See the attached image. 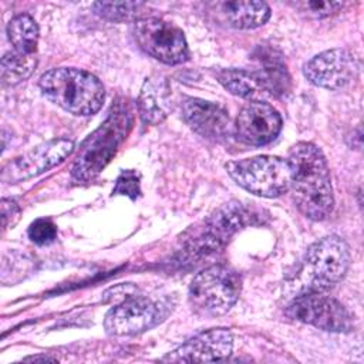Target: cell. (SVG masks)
<instances>
[{
	"label": "cell",
	"instance_id": "ffe728a7",
	"mask_svg": "<svg viewBox=\"0 0 364 364\" xmlns=\"http://www.w3.org/2000/svg\"><path fill=\"white\" fill-rule=\"evenodd\" d=\"M38 63L37 54H26L17 50L6 53L0 63V77L4 85H16L27 80Z\"/></svg>",
	"mask_w": 364,
	"mask_h": 364
},
{
	"label": "cell",
	"instance_id": "9a60e30c",
	"mask_svg": "<svg viewBox=\"0 0 364 364\" xmlns=\"http://www.w3.org/2000/svg\"><path fill=\"white\" fill-rule=\"evenodd\" d=\"M182 118L200 136L222 141L230 134L229 112L219 104L200 98H186L182 104Z\"/></svg>",
	"mask_w": 364,
	"mask_h": 364
},
{
	"label": "cell",
	"instance_id": "5b68a950",
	"mask_svg": "<svg viewBox=\"0 0 364 364\" xmlns=\"http://www.w3.org/2000/svg\"><path fill=\"white\" fill-rule=\"evenodd\" d=\"M225 168L240 188L256 196L277 198L290 188L287 161L279 156L259 155L228 162Z\"/></svg>",
	"mask_w": 364,
	"mask_h": 364
},
{
	"label": "cell",
	"instance_id": "2e32d148",
	"mask_svg": "<svg viewBox=\"0 0 364 364\" xmlns=\"http://www.w3.org/2000/svg\"><path fill=\"white\" fill-rule=\"evenodd\" d=\"M171 88L168 81L161 75L148 77L138 97V114L144 125L162 122L171 111Z\"/></svg>",
	"mask_w": 364,
	"mask_h": 364
},
{
	"label": "cell",
	"instance_id": "8fae6325",
	"mask_svg": "<svg viewBox=\"0 0 364 364\" xmlns=\"http://www.w3.org/2000/svg\"><path fill=\"white\" fill-rule=\"evenodd\" d=\"M360 58L346 48H331L310 58L303 65L304 77L316 87L341 90L360 74Z\"/></svg>",
	"mask_w": 364,
	"mask_h": 364
},
{
	"label": "cell",
	"instance_id": "6da1fadb",
	"mask_svg": "<svg viewBox=\"0 0 364 364\" xmlns=\"http://www.w3.org/2000/svg\"><path fill=\"white\" fill-rule=\"evenodd\" d=\"M290 191L297 209L311 220L327 219L334 208L331 176L323 151L313 142H297L289 151Z\"/></svg>",
	"mask_w": 364,
	"mask_h": 364
},
{
	"label": "cell",
	"instance_id": "603a6c76",
	"mask_svg": "<svg viewBox=\"0 0 364 364\" xmlns=\"http://www.w3.org/2000/svg\"><path fill=\"white\" fill-rule=\"evenodd\" d=\"M139 173L135 171H122L112 189L114 195H125L135 199L139 195Z\"/></svg>",
	"mask_w": 364,
	"mask_h": 364
},
{
	"label": "cell",
	"instance_id": "7a4b0ae2",
	"mask_svg": "<svg viewBox=\"0 0 364 364\" xmlns=\"http://www.w3.org/2000/svg\"><path fill=\"white\" fill-rule=\"evenodd\" d=\"M43 95L64 111L88 117L102 107L105 91L91 73L74 67H58L46 71L38 81Z\"/></svg>",
	"mask_w": 364,
	"mask_h": 364
},
{
	"label": "cell",
	"instance_id": "3957f363",
	"mask_svg": "<svg viewBox=\"0 0 364 364\" xmlns=\"http://www.w3.org/2000/svg\"><path fill=\"white\" fill-rule=\"evenodd\" d=\"M240 291L242 279L237 272L223 264H213L192 279L188 297L196 311L222 316L233 307Z\"/></svg>",
	"mask_w": 364,
	"mask_h": 364
},
{
	"label": "cell",
	"instance_id": "5bb4252c",
	"mask_svg": "<svg viewBox=\"0 0 364 364\" xmlns=\"http://www.w3.org/2000/svg\"><path fill=\"white\" fill-rule=\"evenodd\" d=\"M283 125L279 111L264 101H249L239 112L235 132L240 142L262 146L272 142Z\"/></svg>",
	"mask_w": 364,
	"mask_h": 364
},
{
	"label": "cell",
	"instance_id": "7c38bea8",
	"mask_svg": "<svg viewBox=\"0 0 364 364\" xmlns=\"http://www.w3.org/2000/svg\"><path fill=\"white\" fill-rule=\"evenodd\" d=\"M74 151V142L65 138L44 142L27 154L10 161L1 172V181L16 183L40 175L64 161Z\"/></svg>",
	"mask_w": 364,
	"mask_h": 364
},
{
	"label": "cell",
	"instance_id": "44dd1931",
	"mask_svg": "<svg viewBox=\"0 0 364 364\" xmlns=\"http://www.w3.org/2000/svg\"><path fill=\"white\" fill-rule=\"evenodd\" d=\"M142 7H145L142 1H97L92 4V10L97 16L114 23L134 20L141 13Z\"/></svg>",
	"mask_w": 364,
	"mask_h": 364
},
{
	"label": "cell",
	"instance_id": "d6986e66",
	"mask_svg": "<svg viewBox=\"0 0 364 364\" xmlns=\"http://www.w3.org/2000/svg\"><path fill=\"white\" fill-rule=\"evenodd\" d=\"M7 37L13 50L26 54H37L38 26L30 14H18L7 24Z\"/></svg>",
	"mask_w": 364,
	"mask_h": 364
},
{
	"label": "cell",
	"instance_id": "277c9868",
	"mask_svg": "<svg viewBox=\"0 0 364 364\" xmlns=\"http://www.w3.org/2000/svg\"><path fill=\"white\" fill-rule=\"evenodd\" d=\"M350 247L337 235H328L309 246L303 260L307 284L301 291H326L341 282L350 267Z\"/></svg>",
	"mask_w": 364,
	"mask_h": 364
},
{
	"label": "cell",
	"instance_id": "cb8c5ba5",
	"mask_svg": "<svg viewBox=\"0 0 364 364\" xmlns=\"http://www.w3.org/2000/svg\"><path fill=\"white\" fill-rule=\"evenodd\" d=\"M303 11H307L309 14L314 17H327L333 13H336L338 9L343 7V3L340 1H303L297 4Z\"/></svg>",
	"mask_w": 364,
	"mask_h": 364
},
{
	"label": "cell",
	"instance_id": "d4e9b609",
	"mask_svg": "<svg viewBox=\"0 0 364 364\" xmlns=\"http://www.w3.org/2000/svg\"><path fill=\"white\" fill-rule=\"evenodd\" d=\"M0 208H1V226H3V230L9 229V228H13L18 222V219H20V213H21L20 206L13 199H1Z\"/></svg>",
	"mask_w": 364,
	"mask_h": 364
},
{
	"label": "cell",
	"instance_id": "9c48e42d",
	"mask_svg": "<svg viewBox=\"0 0 364 364\" xmlns=\"http://www.w3.org/2000/svg\"><path fill=\"white\" fill-rule=\"evenodd\" d=\"M286 314L324 331H348L353 320L347 309L324 291H301L286 307Z\"/></svg>",
	"mask_w": 364,
	"mask_h": 364
},
{
	"label": "cell",
	"instance_id": "ac0fdd59",
	"mask_svg": "<svg viewBox=\"0 0 364 364\" xmlns=\"http://www.w3.org/2000/svg\"><path fill=\"white\" fill-rule=\"evenodd\" d=\"M226 21L239 30H252L270 18V7L264 1H228L219 4Z\"/></svg>",
	"mask_w": 364,
	"mask_h": 364
},
{
	"label": "cell",
	"instance_id": "8992f818",
	"mask_svg": "<svg viewBox=\"0 0 364 364\" xmlns=\"http://www.w3.org/2000/svg\"><path fill=\"white\" fill-rule=\"evenodd\" d=\"M129 124V114L127 111L111 112L107 121L81 145L73 165V178L75 181H88L100 173L115 155Z\"/></svg>",
	"mask_w": 364,
	"mask_h": 364
},
{
	"label": "cell",
	"instance_id": "ba28073f",
	"mask_svg": "<svg viewBox=\"0 0 364 364\" xmlns=\"http://www.w3.org/2000/svg\"><path fill=\"white\" fill-rule=\"evenodd\" d=\"M138 47L152 58L168 64H182L189 58L183 31L171 21L158 17H141L132 24Z\"/></svg>",
	"mask_w": 364,
	"mask_h": 364
},
{
	"label": "cell",
	"instance_id": "e0dca14e",
	"mask_svg": "<svg viewBox=\"0 0 364 364\" xmlns=\"http://www.w3.org/2000/svg\"><path fill=\"white\" fill-rule=\"evenodd\" d=\"M216 77L223 88L236 97L249 101H262V98L269 95L264 82L256 71H247L243 68H225L218 71Z\"/></svg>",
	"mask_w": 364,
	"mask_h": 364
},
{
	"label": "cell",
	"instance_id": "484cf974",
	"mask_svg": "<svg viewBox=\"0 0 364 364\" xmlns=\"http://www.w3.org/2000/svg\"><path fill=\"white\" fill-rule=\"evenodd\" d=\"M23 361H57L55 358H53V357H48V355H34V357H27V358H24Z\"/></svg>",
	"mask_w": 364,
	"mask_h": 364
},
{
	"label": "cell",
	"instance_id": "7402d4cb",
	"mask_svg": "<svg viewBox=\"0 0 364 364\" xmlns=\"http://www.w3.org/2000/svg\"><path fill=\"white\" fill-rule=\"evenodd\" d=\"M28 237L36 245H50L57 237V226L50 219H36L28 228Z\"/></svg>",
	"mask_w": 364,
	"mask_h": 364
},
{
	"label": "cell",
	"instance_id": "30bf717a",
	"mask_svg": "<svg viewBox=\"0 0 364 364\" xmlns=\"http://www.w3.org/2000/svg\"><path fill=\"white\" fill-rule=\"evenodd\" d=\"M256 215L240 202H229L219 208L205 222L200 232L188 243V252L203 256L222 247L229 237L252 222Z\"/></svg>",
	"mask_w": 364,
	"mask_h": 364
},
{
	"label": "cell",
	"instance_id": "4fadbf2b",
	"mask_svg": "<svg viewBox=\"0 0 364 364\" xmlns=\"http://www.w3.org/2000/svg\"><path fill=\"white\" fill-rule=\"evenodd\" d=\"M233 348V336L229 328H210L195 334L161 361L165 363H218L226 361Z\"/></svg>",
	"mask_w": 364,
	"mask_h": 364
},
{
	"label": "cell",
	"instance_id": "52a82bcc",
	"mask_svg": "<svg viewBox=\"0 0 364 364\" xmlns=\"http://www.w3.org/2000/svg\"><path fill=\"white\" fill-rule=\"evenodd\" d=\"M172 310L166 299L154 300L148 296L127 293L104 317V328L109 336H135L156 327Z\"/></svg>",
	"mask_w": 364,
	"mask_h": 364
}]
</instances>
